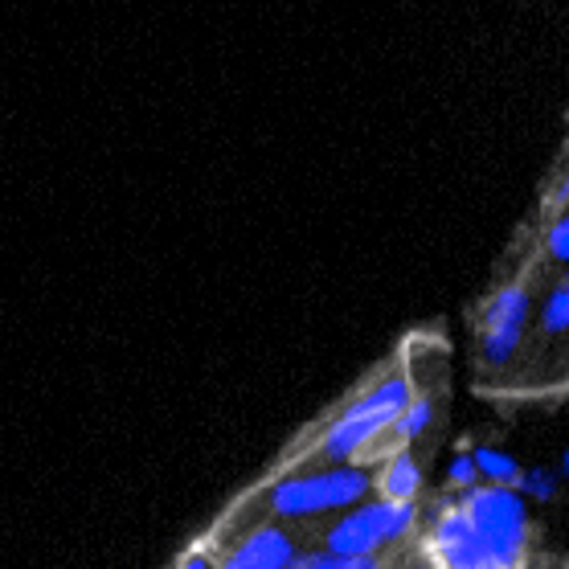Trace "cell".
Here are the masks:
<instances>
[{
	"instance_id": "6da1fadb",
	"label": "cell",
	"mask_w": 569,
	"mask_h": 569,
	"mask_svg": "<svg viewBox=\"0 0 569 569\" xmlns=\"http://www.w3.org/2000/svg\"><path fill=\"white\" fill-rule=\"evenodd\" d=\"M455 505L467 512L471 532H476L479 545L492 557V569H508L525 561V549H529V508H525L517 488H508V483H492V488L467 483V488H459Z\"/></svg>"
},
{
	"instance_id": "7a4b0ae2",
	"label": "cell",
	"mask_w": 569,
	"mask_h": 569,
	"mask_svg": "<svg viewBox=\"0 0 569 569\" xmlns=\"http://www.w3.org/2000/svg\"><path fill=\"white\" fill-rule=\"evenodd\" d=\"M365 492H369V476L361 467H345V471L279 479L267 492V505L274 517H308V512H328V508H349Z\"/></svg>"
},
{
	"instance_id": "3957f363",
	"label": "cell",
	"mask_w": 569,
	"mask_h": 569,
	"mask_svg": "<svg viewBox=\"0 0 569 569\" xmlns=\"http://www.w3.org/2000/svg\"><path fill=\"white\" fill-rule=\"evenodd\" d=\"M529 328V287L508 283L500 287L479 316V357L483 365H508L517 357L520 340Z\"/></svg>"
},
{
	"instance_id": "277c9868",
	"label": "cell",
	"mask_w": 569,
	"mask_h": 569,
	"mask_svg": "<svg viewBox=\"0 0 569 569\" xmlns=\"http://www.w3.org/2000/svg\"><path fill=\"white\" fill-rule=\"evenodd\" d=\"M427 557L435 566L451 569H492V557L479 545V537L471 532V520L459 505H442V512L435 517V529L422 541Z\"/></svg>"
},
{
	"instance_id": "5b68a950",
	"label": "cell",
	"mask_w": 569,
	"mask_h": 569,
	"mask_svg": "<svg viewBox=\"0 0 569 569\" xmlns=\"http://www.w3.org/2000/svg\"><path fill=\"white\" fill-rule=\"evenodd\" d=\"M393 410H369V415H340L332 427L323 430L320 439V459L328 463H345L352 455H365L377 442L381 430H389Z\"/></svg>"
},
{
	"instance_id": "8992f818",
	"label": "cell",
	"mask_w": 569,
	"mask_h": 569,
	"mask_svg": "<svg viewBox=\"0 0 569 569\" xmlns=\"http://www.w3.org/2000/svg\"><path fill=\"white\" fill-rule=\"evenodd\" d=\"M296 541L279 529H254L221 557L226 569H296Z\"/></svg>"
},
{
	"instance_id": "52a82bcc",
	"label": "cell",
	"mask_w": 569,
	"mask_h": 569,
	"mask_svg": "<svg viewBox=\"0 0 569 569\" xmlns=\"http://www.w3.org/2000/svg\"><path fill=\"white\" fill-rule=\"evenodd\" d=\"M377 488H381V496H386V500H415L418 488H422V471H418V463L410 459V451L389 455V463L381 467Z\"/></svg>"
},
{
	"instance_id": "ba28073f",
	"label": "cell",
	"mask_w": 569,
	"mask_h": 569,
	"mask_svg": "<svg viewBox=\"0 0 569 569\" xmlns=\"http://www.w3.org/2000/svg\"><path fill=\"white\" fill-rule=\"evenodd\" d=\"M415 398V389H410V377H401V373H393V377H386V381H377L365 398H357L345 410V415H369V410H393L398 415L406 401Z\"/></svg>"
},
{
	"instance_id": "9c48e42d",
	"label": "cell",
	"mask_w": 569,
	"mask_h": 569,
	"mask_svg": "<svg viewBox=\"0 0 569 569\" xmlns=\"http://www.w3.org/2000/svg\"><path fill=\"white\" fill-rule=\"evenodd\" d=\"M430 422H435V406H430V398H418V401L410 398L398 415H393L389 430H393V439H398V442H410V439H418Z\"/></svg>"
},
{
	"instance_id": "30bf717a",
	"label": "cell",
	"mask_w": 569,
	"mask_h": 569,
	"mask_svg": "<svg viewBox=\"0 0 569 569\" xmlns=\"http://www.w3.org/2000/svg\"><path fill=\"white\" fill-rule=\"evenodd\" d=\"M471 463H476V471H483L488 479H496V483H517V476H520V467H517V459H508L505 451H496V447H476L471 451Z\"/></svg>"
},
{
	"instance_id": "8fae6325",
	"label": "cell",
	"mask_w": 569,
	"mask_h": 569,
	"mask_svg": "<svg viewBox=\"0 0 569 569\" xmlns=\"http://www.w3.org/2000/svg\"><path fill=\"white\" fill-rule=\"evenodd\" d=\"M569 323V287L557 283L553 291H549V299H545L541 308V332L545 337H561Z\"/></svg>"
},
{
	"instance_id": "7c38bea8",
	"label": "cell",
	"mask_w": 569,
	"mask_h": 569,
	"mask_svg": "<svg viewBox=\"0 0 569 569\" xmlns=\"http://www.w3.org/2000/svg\"><path fill=\"white\" fill-rule=\"evenodd\" d=\"M545 254H549L553 262L569 259V218L566 213H553V221H549V230H545Z\"/></svg>"
},
{
	"instance_id": "4fadbf2b",
	"label": "cell",
	"mask_w": 569,
	"mask_h": 569,
	"mask_svg": "<svg viewBox=\"0 0 569 569\" xmlns=\"http://www.w3.org/2000/svg\"><path fill=\"white\" fill-rule=\"evenodd\" d=\"M512 488H517V492L537 496V500H553V496H557V479L549 476V471H520Z\"/></svg>"
},
{
	"instance_id": "5bb4252c",
	"label": "cell",
	"mask_w": 569,
	"mask_h": 569,
	"mask_svg": "<svg viewBox=\"0 0 569 569\" xmlns=\"http://www.w3.org/2000/svg\"><path fill=\"white\" fill-rule=\"evenodd\" d=\"M479 479V471H476V463H471V455H459L451 463V483L455 488H467V483H476Z\"/></svg>"
},
{
	"instance_id": "9a60e30c",
	"label": "cell",
	"mask_w": 569,
	"mask_h": 569,
	"mask_svg": "<svg viewBox=\"0 0 569 569\" xmlns=\"http://www.w3.org/2000/svg\"><path fill=\"white\" fill-rule=\"evenodd\" d=\"M566 201H569V184L557 181L553 189L545 193V213H561V209H566Z\"/></svg>"
},
{
	"instance_id": "2e32d148",
	"label": "cell",
	"mask_w": 569,
	"mask_h": 569,
	"mask_svg": "<svg viewBox=\"0 0 569 569\" xmlns=\"http://www.w3.org/2000/svg\"><path fill=\"white\" fill-rule=\"evenodd\" d=\"M181 566H184V569H206V566H213V561H209L206 553H184V557H181Z\"/></svg>"
}]
</instances>
